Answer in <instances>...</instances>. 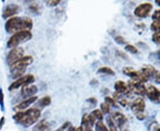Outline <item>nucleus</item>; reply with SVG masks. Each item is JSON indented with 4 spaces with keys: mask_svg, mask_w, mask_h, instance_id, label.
I'll return each mask as SVG.
<instances>
[{
    "mask_svg": "<svg viewBox=\"0 0 160 131\" xmlns=\"http://www.w3.org/2000/svg\"><path fill=\"white\" fill-rule=\"evenodd\" d=\"M33 27L32 20L29 17L10 18L5 25L6 30L10 34H15L21 31H30Z\"/></svg>",
    "mask_w": 160,
    "mask_h": 131,
    "instance_id": "1",
    "label": "nucleus"
},
{
    "mask_svg": "<svg viewBox=\"0 0 160 131\" xmlns=\"http://www.w3.org/2000/svg\"><path fill=\"white\" fill-rule=\"evenodd\" d=\"M41 115V111L38 108L28 109L27 111L17 112L13 115V120L22 124L23 127L28 128L36 123Z\"/></svg>",
    "mask_w": 160,
    "mask_h": 131,
    "instance_id": "2",
    "label": "nucleus"
},
{
    "mask_svg": "<svg viewBox=\"0 0 160 131\" xmlns=\"http://www.w3.org/2000/svg\"><path fill=\"white\" fill-rule=\"evenodd\" d=\"M33 62V58L31 56H24L22 58L18 60L17 62L13 63L12 65L10 66L11 73L12 74L13 78H20L22 76L26 68L29 67L31 63Z\"/></svg>",
    "mask_w": 160,
    "mask_h": 131,
    "instance_id": "3",
    "label": "nucleus"
},
{
    "mask_svg": "<svg viewBox=\"0 0 160 131\" xmlns=\"http://www.w3.org/2000/svg\"><path fill=\"white\" fill-rule=\"evenodd\" d=\"M32 34L30 31H21L17 32L15 34H13L10 37V39L7 42V47L14 49L17 48L20 44H22L23 43H26L29 40L31 39Z\"/></svg>",
    "mask_w": 160,
    "mask_h": 131,
    "instance_id": "4",
    "label": "nucleus"
},
{
    "mask_svg": "<svg viewBox=\"0 0 160 131\" xmlns=\"http://www.w3.org/2000/svg\"><path fill=\"white\" fill-rule=\"evenodd\" d=\"M34 81V75H32V74H27V75H24V76H22V77L18 78L17 80L15 81V82H13L11 85L9 86L8 89H9V91H12V90H16V89L20 88V87L22 88L24 86L31 84Z\"/></svg>",
    "mask_w": 160,
    "mask_h": 131,
    "instance_id": "5",
    "label": "nucleus"
},
{
    "mask_svg": "<svg viewBox=\"0 0 160 131\" xmlns=\"http://www.w3.org/2000/svg\"><path fill=\"white\" fill-rule=\"evenodd\" d=\"M111 117L114 120L115 123L117 124V126L121 129V131H129L128 120L122 113L116 112Z\"/></svg>",
    "mask_w": 160,
    "mask_h": 131,
    "instance_id": "6",
    "label": "nucleus"
},
{
    "mask_svg": "<svg viewBox=\"0 0 160 131\" xmlns=\"http://www.w3.org/2000/svg\"><path fill=\"white\" fill-rule=\"evenodd\" d=\"M24 57V51L22 48H14L12 49L11 51H9L7 58H6V62L9 66L12 65L13 63L17 62L18 60H20L21 58Z\"/></svg>",
    "mask_w": 160,
    "mask_h": 131,
    "instance_id": "7",
    "label": "nucleus"
},
{
    "mask_svg": "<svg viewBox=\"0 0 160 131\" xmlns=\"http://www.w3.org/2000/svg\"><path fill=\"white\" fill-rule=\"evenodd\" d=\"M129 91L137 94V95H145L146 94V86L144 85V83L136 80H131L129 82V83L127 84Z\"/></svg>",
    "mask_w": 160,
    "mask_h": 131,
    "instance_id": "8",
    "label": "nucleus"
},
{
    "mask_svg": "<svg viewBox=\"0 0 160 131\" xmlns=\"http://www.w3.org/2000/svg\"><path fill=\"white\" fill-rule=\"evenodd\" d=\"M151 10H152V5L150 3H143L135 8L134 14L139 18L147 17Z\"/></svg>",
    "mask_w": 160,
    "mask_h": 131,
    "instance_id": "9",
    "label": "nucleus"
},
{
    "mask_svg": "<svg viewBox=\"0 0 160 131\" xmlns=\"http://www.w3.org/2000/svg\"><path fill=\"white\" fill-rule=\"evenodd\" d=\"M146 94L150 101L156 104H160V91L153 85L146 87Z\"/></svg>",
    "mask_w": 160,
    "mask_h": 131,
    "instance_id": "10",
    "label": "nucleus"
},
{
    "mask_svg": "<svg viewBox=\"0 0 160 131\" xmlns=\"http://www.w3.org/2000/svg\"><path fill=\"white\" fill-rule=\"evenodd\" d=\"M22 11L21 9V6H19L18 5L15 4H9L5 7L4 12H3V17L6 19V18H10L13 15H16L18 14L20 12Z\"/></svg>",
    "mask_w": 160,
    "mask_h": 131,
    "instance_id": "11",
    "label": "nucleus"
},
{
    "mask_svg": "<svg viewBox=\"0 0 160 131\" xmlns=\"http://www.w3.org/2000/svg\"><path fill=\"white\" fill-rule=\"evenodd\" d=\"M145 106H146V105H145V102H144V100H143L142 98H136L131 104L132 110L135 114V115L144 114Z\"/></svg>",
    "mask_w": 160,
    "mask_h": 131,
    "instance_id": "12",
    "label": "nucleus"
},
{
    "mask_svg": "<svg viewBox=\"0 0 160 131\" xmlns=\"http://www.w3.org/2000/svg\"><path fill=\"white\" fill-rule=\"evenodd\" d=\"M22 96L24 98H29V97H35V95L38 93V87L36 85H32V84H29V85H26L22 88Z\"/></svg>",
    "mask_w": 160,
    "mask_h": 131,
    "instance_id": "13",
    "label": "nucleus"
},
{
    "mask_svg": "<svg viewBox=\"0 0 160 131\" xmlns=\"http://www.w3.org/2000/svg\"><path fill=\"white\" fill-rule=\"evenodd\" d=\"M38 99V97H29V98H27L25 99L24 101H22V103H20L19 105H17L15 107H14V110L17 111V112H22V111H24L25 109H27L28 107H29L34 102H36V100Z\"/></svg>",
    "mask_w": 160,
    "mask_h": 131,
    "instance_id": "14",
    "label": "nucleus"
},
{
    "mask_svg": "<svg viewBox=\"0 0 160 131\" xmlns=\"http://www.w3.org/2000/svg\"><path fill=\"white\" fill-rule=\"evenodd\" d=\"M115 90H116V93H118L120 95H127L130 93L128 85L123 81H118L115 83Z\"/></svg>",
    "mask_w": 160,
    "mask_h": 131,
    "instance_id": "15",
    "label": "nucleus"
},
{
    "mask_svg": "<svg viewBox=\"0 0 160 131\" xmlns=\"http://www.w3.org/2000/svg\"><path fill=\"white\" fill-rule=\"evenodd\" d=\"M50 129H51L50 123L47 122L46 120H43L35 126L34 129L31 131H50Z\"/></svg>",
    "mask_w": 160,
    "mask_h": 131,
    "instance_id": "16",
    "label": "nucleus"
},
{
    "mask_svg": "<svg viewBox=\"0 0 160 131\" xmlns=\"http://www.w3.org/2000/svg\"><path fill=\"white\" fill-rule=\"evenodd\" d=\"M141 71H142V73L144 75H146L149 79V77L154 76L155 74L157 73V70H156L153 67L149 66V65H146V66H144Z\"/></svg>",
    "mask_w": 160,
    "mask_h": 131,
    "instance_id": "17",
    "label": "nucleus"
},
{
    "mask_svg": "<svg viewBox=\"0 0 160 131\" xmlns=\"http://www.w3.org/2000/svg\"><path fill=\"white\" fill-rule=\"evenodd\" d=\"M107 125H108V129H109V131H118V126L115 123L114 120L112 119L111 116L107 117Z\"/></svg>",
    "mask_w": 160,
    "mask_h": 131,
    "instance_id": "18",
    "label": "nucleus"
},
{
    "mask_svg": "<svg viewBox=\"0 0 160 131\" xmlns=\"http://www.w3.org/2000/svg\"><path fill=\"white\" fill-rule=\"evenodd\" d=\"M51 104V97H48V96H46V97H42L38 102V105L41 106V108H44L47 105H49Z\"/></svg>",
    "mask_w": 160,
    "mask_h": 131,
    "instance_id": "19",
    "label": "nucleus"
},
{
    "mask_svg": "<svg viewBox=\"0 0 160 131\" xmlns=\"http://www.w3.org/2000/svg\"><path fill=\"white\" fill-rule=\"evenodd\" d=\"M95 131H109V129L102 120H98L95 123Z\"/></svg>",
    "mask_w": 160,
    "mask_h": 131,
    "instance_id": "20",
    "label": "nucleus"
},
{
    "mask_svg": "<svg viewBox=\"0 0 160 131\" xmlns=\"http://www.w3.org/2000/svg\"><path fill=\"white\" fill-rule=\"evenodd\" d=\"M98 73H100V74H110V75H113V74H115L114 71H113L111 68H108V67H103V68H101L98 70Z\"/></svg>",
    "mask_w": 160,
    "mask_h": 131,
    "instance_id": "21",
    "label": "nucleus"
},
{
    "mask_svg": "<svg viewBox=\"0 0 160 131\" xmlns=\"http://www.w3.org/2000/svg\"><path fill=\"white\" fill-rule=\"evenodd\" d=\"M93 116H94V118L96 119V120H102L103 119V114L100 111V110H98V109H95V110H93L92 112L91 113Z\"/></svg>",
    "mask_w": 160,
    "mask_h": 131,
    "instance_id": "22",
    "label": "nucleus"
},
{
    "mask_svg": "<svg viewBox=\"0 0 160 131\" xmlns=\"http://www.w3.org/2000/svg\"><path fill=\"white\" fill-rule=\"evenodd\" d=\"M101 109H102V114H109V111H110V106L108 105L106 103H102V105H101Z\"/></svg>",
    "mask_w": 160,
    "mask_h": 131,
    "instance_id": "23",
    "label": "nucleus"
},
{
    "mask_svg": "<svg viewBox=\"0 0 160 131\" xmlns=\"http://www.w3.org/2000/svg\"><path fill=\"white\" fill-rule=\"evenodd\" d=\"M151 29L154 30L155 32H159L160 31V21H153L151 24Z\"/></svg>",
    "mask_w": 160,
    "mask_h": 131,
    "instance_id": "24",
    "label": "nucleus"
},
{
    "mask_svg": "<svg viewBox=\"0 0 160 131\" xmlns=\"http://www.w3.org/2000/svg\"><path fill=\"white\" fill-rule=\"evenodd\" d=\"M126 50L131 53H137L138 52V49L136 47H134L133 45H131V44H127L126 46Z\"/></svg>",
    "mask_w": 160,
    "mask_h": 131,
    "instance_id": "25",
    "label": "nucleus"
},
{
    "mask_svg": "<svg viewBox=\"0 0 160 131\" xmlns=\"http://www.w3.org/2000/svg\"><path fill=\"white\" fill-rule=\"evenodd\" d=\"M105 103L108 105H109L110 107L111 106H115L116 105V103H115V100L112 98V97H107L106 98H105Z\"/></svg>",
    "mask_w": 160,
    "mask_h": 131,
    "instance_id": "26",
    "label": "nucleus"
},
{
    "mask_svg": "<svg viewBox=\"0 0 160 131\" xmlns=\"http://www.w3.org/2000/svg\"><path fill=\"white\" fill-rule=\"evenodd\" d=\"M152 18H153V20H154L155 21H160V9L156 10V11L153 12Z\"/></svg>",
    "mask_w": 160,
    "mask_h": 131,
    "instance_id": "27",
    "label": "nucleus"
},
{
    "mask_svg": "<svg viewBox=\"0 0 160 131\" xmlns=\"http://www.w3.org/2000/svg\"><path fill=\"white\" fill-rule=\"evenodd\" d=\"M61 3V0H48L46 1V4L50 6H56Z\"/></svg>",
    "mask_w": 160,
    "mask_h": 131,
    "instance_id": "28",
    "label": "nucleus"
},
{
    "mask_svg": "<svg viewBox=\"0 0 160 131\" xmlns=\"http://www.w3.org/2000/svg\"><path fill=\"white\" fill-rule=\"evenodd\" d=\"M152 39L154 42H156L157 44H160V31L159 32H155L153 35V37Z\"/></svg>",
    "mask_w": 160,
    "mask_h": 131,
    "instance_id": "29",
    "label": "nucleus"
},
{
    "mask_svg": "<svg viewBox=\"0 0 160 131\" xmlns=\"http://www.w3.org/2000/svg\"><path fill=\"white\" fill-rule=\"evenodd\" d=\"M0 105H1L2 110H4V94H3L2 89H0Z\"/></svg>",
    "mask_w": 160,
    "mask_h": 131,
    "instance_id": "30",
    "label": "nucleus"
},
{
    "mask_svg": "<svg viewBox=\"0 0 160 131\" xmlns=\"http://www.w3.org/2000/svg\"><path fill=\"white\" fill-rule=\"evenodd\" d=\"M69 126H70V124H69V122H66V123H64L62 127H60L58 129H56L55 131H64L65 129H67L68 128H69Z\"/></svg>",
    "mask_w": 160,
    "mask_h": 131,
    "instance_id": "31",
    "label": "nucleus"
},
{
    "mask_svg": "<svg viewBox=\"0 0 160 131\" xmlns=\"http://www.w3.org/2000/svg\"><path fill=\"white\" fill-rule=\"evenodd\" d=\"M154 78H155V81H156L158 83H159L160 84V72L157 71V73H156L154 75Z\"/></svg>",
    "mask_w": 160,
    "mask_h": 131,
    "instance_id": "32",
    "label": "nucleus"
},
{
    "mask_svg": "<svg viewBox=\"0 0 160 131\" xmlns=\"http://www.w3.org/2000/svg\"><path fill=\"white\" fill-rule=\"evenodd\" d=\"M115 39H116V41H117V42H118V44H121L125 43V40L123 39V37H122V36H117V37H116Z\"/></svg>",
    "mask_w": 160,
    "mask_h": 131,
    "instance_id": "33",
    "label": "nucleus"
},
{
    "mask_svg": "<svg viewBox=\"0 0 160 131\" xmlns=\"http://www.w3.org/2000/svg\"><path fill=\"white\" fill-rule=\"evenodd\" d=\"M4 123H5V117H2L1 118V120H0V129H2V127L4 125Z\"/></svg>",
    "mask_w": 160,
    "mask_h": 131,
    "instance_id": "34",
    "label": "nucleus"
},
{
    "mask_svg": "<svg viewBox=\"0 0 160 131\" xmlns=\"http://www.w3.org/2000/svg\"><path fill=\"white\" fill-rule=\"evenodd\" d=\"M76 130V129H75L74 127H72V126H69V128L67 129V130L66 131H75Z\"/></svg>",
    "mask_w": 160,
    "mask_h": 131,
    "instance_id": "35",
    "label": "nucleus"
},
{
    "mask_svg": "<svg viewBox=\"0 0 160 131\" xmlns=\"http://www.w3.org/2000/svg\"><path fill=\"white\" fill-rule=\"evenodd\" d=\"M75 131H84V130H83V128H82V127H79V128L76 129V130Z\"/></svg>",
    "mask_w": 160,
    "mask_h": 131,
    "instance_id": "36",
    "label": "nucleus"
},
{
    "mask_svg": "<svg viewBox=\"0 0 160 131\" xmlns=\"http://www.w3.org/2000/svg\"><path fill=\"white\" fill-rule=\"evenodd\" d=\"M156 2H157V4H158V6H160V0H157Z\"/></svg>",
    "mask_w": 160,
    "mask_h": 131,
    "instance_id": "37",
    "label": "nucleus"
},
{
    "mask_svg": "<svg viewBox=\"0 0 160 131\" xmlns=\"http://www.w3.org/2000/svg\"><path fill=\"white\" fill-rule=\"evenodd\" d=\"M156 131H160V127H159V128H158V129H157V130H156Z\"/></svg>",
    "mask_w": 160,
    "mask_h": 131,
    "instance_id": "38",
    "label": "nucleus"
},
{
    "mask_svg": "<svg viewBox=\"0 0 160 131\" xmlns=\"http://www.w3.org/2000/svg\"><path fill=\"white\" fill-rule=\"evenodd\" d=\"M158 56H159V58H160V51H159V52H158Z\"/></svg>",
    "mask_w": 160,
    "mask_h": 131,
    "instance_id": "39",
    "label": "nucleus"
}]
</instances>
